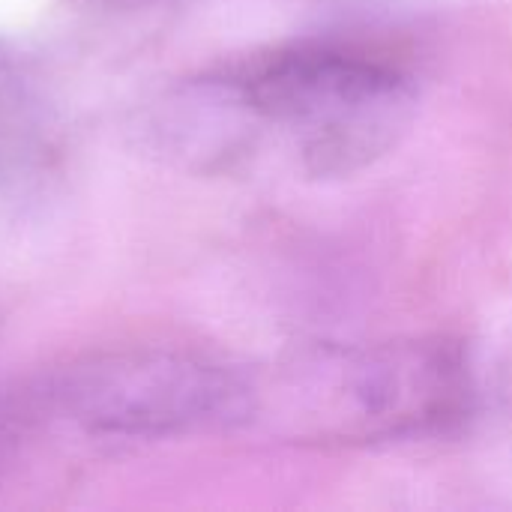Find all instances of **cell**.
Returning <instances> with one entry per match:
<instances>
[{
	"mask_svg": "<svg viewBox=\"0 0 512 512\" xmlns=\"http://www.w3.org/2000/svg\"><path fill=\"white\" fill-rule=\"evenodd\" d=\"M294 423L312 444H381L447 432L471 402L465 351L450 339L327 345L291 372Z\"/></svg>",
	"mask_w": 512,
	"mask_h": 512,
	"instance_id": "cell-2",
	"label": "cell"
},
{
	"mask_svg": "<svg viewBox=\"0 0 512 512\" xmlns=\"http://www.w3.org/2000/svg\"><path fill=\"white\" fill-rule=\"evenodd\" d=\"M249 114L294 135L312 177H348L387 156L414 117L411 75L372 48L297 42L213 81Z\"/></svg>",
	"mask_w": 512,
	"mask_h": 512,
	"instance_id": "cell-1",
	"label": "cell"
},
{
	"mask_svg": "<svg viewBox=\"0 0 512 512\" xmlns=\"http://www.w3.org/2000/svg\"><path fill=\"white\" fill-rule=\"evenodd\" d=\"M63 399L93 432L180 435L231 426L255 411V390L228 366L186 354H123L78 369Z\"/></svg>",
	"mask_w": 512,
	"mask_h": 512,
	"instance_id": "cell-3",
	"label": "cell"
}]
</instances>
